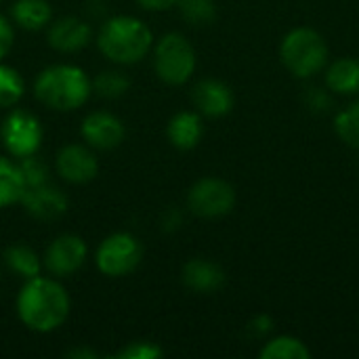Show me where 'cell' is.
<instances>
[{
  "label": "cell",
  "mask_w": 359,
  "mask_h": 359,
  "mask_svg": "<svg viewBox=\"0 0 359 359\" xmlns=\"http://www.w3.org/2000/svg\"><path fill=\"white\" fill-rule=\"evenodd\" d=\"M141 8H145V11H156V13H160V11H168V8H172V6H177V2L179 0H135Z\"/></svg>",
  "instance_id": "31"
},
{
  "label": "cell",
  "mask_w": 359,
  "mask_h": 359,
  "mask_svg": "<svg viewBox=\"0 0 359 359\" xmlns=\"http://www.w3.org/2000/svg\"><path fill=\"white\" fill-rule=\"evenodd\" d=\"M0 2H2V0H0Z\"/></svg>",
  "instance_id": "33"
},
{
  "label": "cell",
  "mask_w": 359,
  "mask_h": 359,
  "mask_svg": "<svg viewBox=\"0 0 359 359\" xmlns=\"http://www.w3.org/2000/svg\"><path fill=\"white\" fill-rule=\"evenodd\" d=\"M328 55L330 50L326 38L309 25L290 29L280 42L282 65L301 80L313 78L316 74L324 72V67L328 65Z\"/></svg>",
  "instance_id": "4"
},
{
  "label": "cell",
  "mask_w": 359,
  "mask_h": 359,
  "mask_svg": "<svg viewBox=\"0 0 359 359\" xmlns=\"http://www.w3.org/2000/svg\"><path fill=\"white\" fill-rule=\"evenodd\" d=\"M15 44V27L13 21H8L4 15H0V61L11 53Z\"/></svg>",
  "instance_id": "29"
},
{
  "label": "cell",
  "mask_w": 359,
  "mask_h": 359,
  "mask_svg": "<svg viewBox=\"0 0 359 359\" xmlns=\"http://www.w3.org/2000/svg\"><path fill=\"white\" fill-rule=\"evenodd\" d=\"M19 164V170H21V177H23V183H25V189L27 187H36V185H42L48 181V172H46V166L40 158L36 156H27V158H21L17 160Z\"/></svg>",
  "instance_id": "26"
},
{
  "label": "cell",
  "mask_w": 359,
  "mask_h": 359,
  "mask_svg": "<svg viewBox=\"0 0 359 359\" xmlns=\"http://www.w3.org/2000/svg\"><path fill=\"white\" fill-rule=\"evenodd\" d=\"M25 208V212L38 221H53V219H59L61 215H65L67 210V196L50 185L48 181L42 183V185H36V187H27L19 200Z\"/></svg>",
  "instance_id": "12"
},
{
  "label": "cell",
  "mask_w": 359,
  "mask_h": 359,
  "mask_svg": "<svg viewBox=\"0 0 359 359\" xmlns=\"http://www.w3.org/2000/svg\"><path fill=\"white\" fill-rule=\"evenodd\" d=\"M141 259V242L126 231L107 236L95 250V265L105 278H124L133 273L139 267Z\"/></svg>",
  "instance_id": "6"
},
{
  "label": "cell",
  "mask_w": 359,
  "mask_h": 359,
  "mask_svg": "<svg viewBox=\"0 0 359 359\" xmlns=\"http://www.w3.org/2000/svg\"><path fill=\"white\" fill-rule=\"evenodd\" d=\"M86 244L80 236L63 233L50 242L42 257V269L55 278H67L86 263Z\"/></svg>",
  "instance_id": "9"
},
{
  "label": "cell",
  "mask_w": 359,
  "mask_h": 359,
  "mask_svg": "<svg viewBox=\"0 0 359 359\" xmlns=\"http://www.w3.org/2000/svg\"><path fill=\"white\" fill-rule=\"evenodd\" d=\"M261 359H309L311 349L297 337L280 334L269 339L259 351Z\"/></svg>",
  "instance_id": "21"
},
{
  "label": "cell",
  "mask_w": 359,
  "mask_h": 359,
  "mask_svg": "<svg viewBox=\"0 0 359 359\" xmlns=\"http://www.w3.org/2000/svg\"><path fill=\"white\" fill-rule=\"evenodd\" d=\"M334 130L345 145L359 149V101L349 103L345 109L337 114Z\"/></svg>",
  "instance_id": "22"
},
{
  "label": "cell",
  "mask_w": 359,
  "mask_h": 359,
  "mask_svg": "<svg viewBox=\"0 0 359 359\" xmlns=\"http://www.w3.org/2000/svg\"><path fill=\"white\" fill-rule=\"evenodd\" d=\"M248 334L250 337H255V339H265L271 330H273V320H271V316H267V313H259V316H255L250 322H248Z\"/></svg>",
  "instance_id": "28"
},
{
  "label": "cell",
  "mask_w": 359,
  "mask_h": 359,
  "mask_svg": "<svg viewBox=\"0 0 359 359\" xmlns=\"http://www.w3.org/2000/svg\"><path fill=\"white\" fill-rule=\"evenodd\" d=\"M236 206V189L221 177H202L187 191V208L200 219L227 217Z\"/></svg>",
  "instance_id": "7"
},
{
  "label": "cell",
  "mask_w": 359,
  "mask_h": 359,
  "mask_svg": "<svg viewBox=\"0 0 359 359\" xmlns=\"http://www.w3.org/2000/svg\"><path fill=\"white\" fill-rule=\"evenodd\" d=\"M4 265L19 278L29 280L40 276L42 259L25 244H13L4 250Z\"/></svg>",
  "instance_id": "19"
},
{
  "label": "cell",
  "mask_w": 359,
  "mask_h": 359,
  "mask_svg": "<svg viewBox=\"0 0 359 359\" xmlns=\"http://www.w3.org/2000/svg\"><path fill=\"white\" fill-rule=\"evenodd\" d=\"M80 135L88 147L107 151V149L118 147L124 141L126 128H124V122L109 111H90L82 120Z\"/></svg>",
  "instance_id": "11"
},
{
  "label": "cell",
  "mask_w": 359,
  "mask_h": 359,
  "mask_svg": "<svg viewBox=\"0 0 359 359\" xmlns=\"http://www.w3.org/2000/svg\"><path fill=\"white\" fill-rule=\"evenodd\" d=\"M305 103L311 111H326L330 107V95L322 88H309L305 93Z\"/></svg>",
  "instance_id": "30"
},
{
  "label": "cell",
  "mask_w": 359,
  "mask_h": 359,
  "mask_svg": "<svg viewBox=\"0 0 359 359\" xmlns=\"http://www.w3.org/2000/svg\"><path fill=\"white\" fill-rule=\"evenodd\" d=\"M11 19L21 29L38 32L48 27L53 8L48 0H15L11 6Z\"/></svg>",
  "instance_id": "18"
},
{
  "label": "cell",
  "mask_w": 359,
  "mask_h": 359,
  "mask_svg": "<svg viewBox=\"0 0 359 359\" xmlns=\"http://www.w3.org/2000/svg\"><path fill=\"white\" fill-rule=\"evenodd\" d=\"M177 6L189 25H208L217 17L215 0H179Z\"/></svg>",
  "instance_id": "25"
},
{
  "label": "cell",
  "mask_w": 359,
  "mask_h": 359,
  "mask_svg": "<svg viewBox=\"0 0 359 359\" xmlns=\"http://www.w3.org/2000/svg\"><path fill=\"white\" fill-rule=\"evenodd\" d=\"M183 284L198 294H212L223 288L225 271L208 259H191L183 267Z\"/></svg>",
  "instance_id": "15"
},
{
  "label": "cell",
  "mask_w": 359,
  "mask_h": 359,
  "mask_svg": "<svg viewBox=\"0 0 359 359\" xmlns=\"http://www.w3.org/2000/svg\"><path fill=\"white\" fill-rule=\"evenodd\" d=\"M46 40L59 53H78L90 42V27L80 17H61L48 23Z\"/></svg>",
  "instance_id": "14"
},
{
  "label": "cell",
  "mask_w": 359,
  "mask_h": 359,
  "mask_svg": "<svg viewBox=\"0 0 359 359\" xmlns=\"http://www.w3.org/2000/svg\"><path fill=\"white\" fill-rule=\"evenodd\" d=\"M36 99L55 111H76L93 95V82L86 72L72 63L44 67L34 82Z\"/></svg>",
  "instance_id": "3"
},
{
  "label": "cell",
  "mask_w": 359,
  "mask_h": 359,
  "mask_svg": "<svg viewBox=\"0 0 359 359\" xmlns=\"http://www.w3.org/2000/svg\"><path fill=\"white\" fill-rule=\"evenodd\" d=\"M23 93H25V82L21 74L11 65L0 63V107L8 109L17 105Z\"/></svg>",
  "instance_id": "23"
},
{
  "label": "cell",
  "mask_w": 359,
  "mask_h": 359,
  "mask_svg": "<svg viewBox=\"0 0 359 359\" xmlns=\"http://www.w3.org/2000/svg\"><path fill=\"white\" fill-rule=\"evenodd\" d=\"M21 324L38 334L55 332L69 318L72 301L67 290L53 278L36 276L25 280L15 301Z\"/></svg>",
  "instance_id": "1"
},
{
  "label": "cell",
  "mask_w": 359,
  "mask_h": 359,
  "mask_svg": "<svg viewBox=\"0 0 359 359\" xmlns=\"http://www.w3.org/2000/svg\"><path fill=\"white\" fill-rule=\"evenodd\" d=\"M154 69L164 84L181 86L196 72V48L181 32H168L154 44Z\"/></svg>",
  "instance_id": "5"
},
{
  "label": "cell",
  "mask_w": 359,
  "mask_h": 359,
  "mask_svg": "<svg viewBox=\"0 0 359 359\" xmlns=\"http://www.w3.org/2000/svg\"><path fill=\"white\" fill-rule=\"evenodd\" d=\"M97 46L111 63L133 65L143 61L154 48V32L133 15H116L101 25Z\"/></svg>",
  "instance_id": "2"
},
{
  "label": "cell",
  "mask_w": 359,
  "mask_h": 359,
  "mask_svg": "<svg viewBox=\"0 0 359 359\" xmlns=\"http://www.w3.org/2000/svg\"><path fill=\"white\" fill-rule=\"evenodd\" d=\"M57 175L72 183V185H84L90 183L99 172V160L86 143H69L63 145L55 158Z\"/></svg>",
  "instance_id": "10"
},
{
  "label": "cell",
  "mask_w": 359,
  "mask_h": 359,
  "mask_svg": "<svg viewBox=\"0 0 359 359\" xmlns=\"http://www.w3.org/2000/svg\"><path fill=\"white\" fill-rule=\"evenodd\" d=\"M42 124L27 109H13L0 124V141L8 156L21 160L36 156L42 145Z\"/></svg>",
  "instance_id": "8"
},
{
  "label": "cell",
  "mask_w": 359,
  "mask_h": 359,
  "mask_svg": "<svg viewBox=\"0 0 359 359\" xmlns=\"http://www.w3.org/2000/svg\"><path fill=\"white\" fill-rule=\"evenodd\" d=\"M25 183L19 170V164L11 158L0 156V208L13 206L21 200Z\"/></svg>",
  "instance_id": "20"
},
{
  "label": "cell",
  "mask_w": 359,
  "mask_h": 359,
  "mask_svg": "<svg viewBox=\"0 0 359 359\" xmlns=\"http://www.w3.org/2000/svg\"><path fill=\"white\" fill-rule=\"evenodd\" d=\"M93 82V93H97L99 97H105V99H118L122 97L128 86H130V80L126 74L122 72H116V69H107V72H101Z\"/></svg>",
  "instance_id": "24"
},
{
  "label": "cell",
  "mask_w": 359,
  "mask_h": 359,
  "mask_svg": "<svg viewBox=\"0 0 359 359\" xmlns=\"http://www.w3.org/2000/svg\"><path fill=\"white\" fill-rule=\"evenodd\" d=\"M67 358H74V359L90 358V359H95L97 355H95L93 351H86V349H76V351H69V353H67Z\"/></svg>",
  "instance_id": "32"
},
{
  "label": "cell",
  "mask_w": 359,
  "mask_h": 359,
  "mask_svg": "<svg viewBox=\"0 0 359 359\" xmlns=\"http://www.w3.org/2000/svg\"><path fill=\"white\" fill-rule=\"evenodd\" d=\"M194 105L200 116L206 118H223L233 109V90L217 78H204L194 86L191 93Z\"/></svg>",
  "instance_id": "13"
},
{
  "label": "cell",
  "mask_w": 359,
  "mask_h": 359,
  "mask_svg": "<svg viewBox=\"0 0 359 359\" xmlns=\"http://www.w3.org/2000/svg\"><path fill=\"white\" fill-rule=\"evenodd\" d=\"M204 135V124L202 116L198 111H179L170 118L166 126V137L172 147L181 151L194 149Z\"/></svg>",
  "instance_id": "16"
},
{
  "label": "cell",
  "mask_w": 359,
  "mask_h": 359,
  "mask_svg": "<svg viewBox=\"0 0 359 359\" xmlns=\"http://www.w3.org/2000/svg\"><path fill=\"white\" fill-rule=\"evenodd\" d=\"M164 355V349L156 343H149V341H135V343H128L126 347H122L116 358L120 359H160Z\"/></svg>",
  "instance_id": "27"
},
{
  "label": "cell",
  "mask_w": 359,
  "mask_h": 359,
  "mask_svg": "<svg viewBox=\"0 0 359 359\" xmlns=\"http://www.w3.org/2000/svg\"><path fill=\"white\" fill-rule=\"evenodd\" d=\"M326 88L334 95H358L359 93V59L341 57L324 67Z\"/></svg>",
  "instance_id": "17"
}]
</instances>
